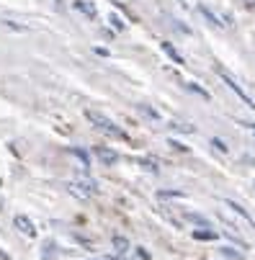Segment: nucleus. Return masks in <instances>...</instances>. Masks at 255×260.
Wrapping results in <instances>:
<instances>
[{
    "label": "nucleus",
    "instance_id": "1",
    "mask_svg": "<svg viewBox=\"0 0 255 260\" xmlns=\"http://www.w3.org/2000/svg\"><path fill=\"white\" fill-rule=\"evenodd\" d=\"M85 119L98 129V132H103L106 137H111V139H121V142H129V134L121 129V126H116L111 119H108V116H103V114H98V111H85Z\"/></svg>",
    "mask_w": 255,
    "mask_h": 260
},
{
    "label": "nucleus",
    "instance_id": "2",
    "mask_svg": "<svg viewBox=\"0 0 255 260\" xmlns=\"http://www.w3.org/2000/svg\"><path fill=\"white\" fill-rule=\"evenodd\" d=\"M216 72H219L222 83H225V85H227L230 90H235V95H237V98H240V101H242V103H245L247 108H255V101H252V98H250V95H247V93H245V90H242V88L237 85V80H235V78L230 75V72H227V70H225L222 64H216Z\"/></svg>",
    "mask_w": 255,
    "mask_h": 260
},
{
    "label": "nucleus",
    "instance_id": "3",
    "mask_svg": "<svg viewBox=\"0 0 255 260\" xmlns=\"http://www.w3.org/2000/svg\"><path fill=\"white\" fill-rule=\"evenodd\" d=\"M70 191L75 193V196H80V199H85V196H95L98 193V185H95L93 178H80V180H72L70 183Z\"/></svg>",
    "mask_w": 255,
    "mask_h": 260
},
{
    "label": "nucleus",
    "instance_id": "4",
    "mask_svg": "<svg viewBox=\"0 0 255 260\" xmlns=\"http://www.w3.org/2000/svg\"><path fill=\"white\" fill-rule=\"evenodd\" d=\"M13 224H16V230H18L21 235H26V237H36V227H34V221H31L28 216H23V214H16Z\"/></svg>",
    "mask_w": 255,
    "mask_h": 260
},
{
    "label": "nucleus",
    "instance_id": "5",
    "mask_svg": "<svg viewBox=\"0 0 255 260\" xmlns=\"http://www.w3.org/2000/svg\"><path fill=\"white\" fill-rule=\"evenodd\" d=\"M93 155L98 157L101 165H116V162H119V155H116L114 150H108V147H95Z\"/></svg>",
    "mask_w": 255,
    "mask_h": 260
},
{
    "label": "nucleus",
    "instance_id": "6",
    "mask_svg": "<svg viewBox=\"0 0 255 260\" xmlns=\"http://www.w3.org/2000/svg\"><path fill=\"white\" fill-rule=\"evenodd\" d=\"M72 8L80 11V13H83V16H88V18H95V16H98L95 6H93V3H88V0H75V3H72Z\"/></svg>",
    "mask_w": 255,
    "mask_h": 260
},
{
    "label": "nucleus",
    "instance_id": "7",
    "mask_svg": "<svg viewBox=\"0 0 255 260\" xmlns=\"http://www.w3.org/2000/svg\"><path fill=\"white\" fill-rule=\"evenodd\" d=\"M163 52H165V54H168V57H170V59H173L175 64H186L183 54H180V52H178V49H175V47H173L170 42H163Z\"/></svg>",
    "mask_w": 255,
    "mask_h": 260
},
{
    "label": "nucleus",
    "instance_id": "8",
    "mask_svg": "<svg viewBox=\"0 0 255 260\" xmlns=\"http://www.w3.org/2000/svg\"><path fill=\"white\" fill-rule=\"evenodd\" d=\"M111 245H114V250H116L119 255L129 252V247H132V245H129V240H126V237H121V235H114V237H111Z\"/></svg>",
    "mask_w": 255,
    "mask_h": 260
},
{
    "label": "nucleus",
    "instance_id": "9",
    "mask_svg": "<svg viewBox=\"0 0 255 260\" xmlns=\"http://www.w3.org/2000/svg\"><path fill=\"white\" fill-rule=\"evenodd\" d=\"M225 204H227V206H230V209H232L235 214H240V216H242V219L247 221V224H252V230H255V219H252V216H250V214H247V211H245V209L240 206V204H235V201H225Z\"/></svg>",
    "mask_w": 255,
    "mask_h": 260
},
{
    "label": "nucleus",
    "instance_id": "10",
    "mask_svg": "<svg viewBox=\"0 0 255 260\" xmlns=\"http://www.w3.org/2000/svg\"><path fill=\"white\" fill-rule=\"evenodd\" d=\"M199 13H201V16H204V18H206V21H209L211 26H216V28H222V26H225V23H222L219 18H216V13H211V11H209L206 6H199Z\"/></svg>",
    "mask_w": 255,
    "mask_h": 260
},
{
    "label": "nucleus",
    "instance_id": "11",
    "mask_svg": "<svg viewBox=\"0 0 255 260\" xmlns=\"http://www.w3.org/2000/svg\"><path fill=\"white\" fill-rule=\"evenodd\" d=\"M137 108H139V114H144L147 119H152V121H160V114L155 108H150V106H144V103H137Z\"/></svg>",
    "mask_w": 255,
    "mask_h": 260
},
{
    "label": "nucleus",
    "instance_id": "12",
    "mask_svg": "<svg viewBox=\"0 0 255 260\" xmlns=\"http://www.w3.org/2000/svg\"><path fill=\"white\" fill-rule=\"evenodd\" d=\"M186 88H188L191 93H196L199 98H204V101H209V98H211V95H209V90H206V88H201L199 83H186Z\"/></svg>",
    "mask_w": 255,
    "mask_h": 260
},
{
    "label": "nucleus",
    "instance_id": "13",
    "mask_svg": "<svg viewBox=\"0 0 255 260\" xmlns=\"http://www.w3.org/2000/svg\"><path fill=\"white\" fill-rule=\"evenodd\" d=\"M70 155H75V157H78V160H80V162H83L85 168L90 165V157H88V152H83V150H78V147H72V150H70Z\"/></svg>",
    "mask_w": 255,
    "mask_h": 260
},
{
    "label": "nucleus",
    "instance_id": "14",
    "mask_svg": "<svg viewBox=\"0 0 255 260\" xmlns=\"http://www.w3.org/2000/svg\"><path fill=\"white\" fill-rule=\"evenodd\" d=\"M194 237H196V240H216V232H214V230H196Z\"/></svg>",
    "mask_w": 255,
    "mask_h": 260
},
{
    "label": "nucleus",
    "instance_id": "15",
    "mask_svg": "<svg viewBox=\"0 0 255 260\" xmlns=\"http://www.w3.org/2000/svg\"><path fill=\"white\" fill-rule=\"evenodd\" d=\"M211 144H214V147H216V150H219V152H227V150H230V147L225 144V139H219V137H214V139H211Z\"/></svg>",
    "mask_w": 255,
    "mask_h": 260
},
{
    "label": "nucleus",
    "instance_id": "16",
    "mask_svg": "<svg viewBox=\"0 0 255 260\" xmlns=\"http://www.w3.org/2000/svg\"><path fill=\"white\" fill-rule=\"evenodd\" d=\"M222 252H225V255H227L230 260H245V257H242L240 252H235V250H230V247H222Z\"/></svg>",
    "mask_w": 255,
    "mask_h": 260
},
{
    "label": "nucleus",
    "instance_id": "17",
    "mask_svg": "<svg viewBox=\"0 0 255 260\" xmlns=\"http://www.w3.org/2000/svg\"><path fill=\"white\" fill-rule=\"evenodd\" d=\"M108 21H111V23H114V28H119V31H124V28H126V23H124V21H121L119 16H111Z\"/></svg>",
    "mask_w": 255,
    "mask_h": 260
},
{
    "label": "nucleus",
    "instance_id": "18",
    "mask_svg": "<svg viewBox=\"0 0 255 260\" xmlns=\"http://www.w3.org/2000/svg\"><path fill=\"white\" fill-rule=\"evenodd\" d=\"M180 191H160V199H180Z\"/></svg>",
    "mask_w": 255,
    "mask_h": 260
},
{
    "label": "nucleus",
    "instance_id": "19",
    "mask_svg": "<svg viewBox=\"0 0 255 260\" xmlns=\"http://www.w3.org/2000/svg\"><path fill=\"white\" fill-rule=\"evenodd\" d=\"M170 23H173V26H175L178 31H183V34H191V28H188V26H183V23H180V21H175V18H173Z\"/></svg>",
    "mask_w": 255,
    "mask_h": 260
},
{
    "label": "nucleus",
    "instance_id": "20",
    "mask_svg": "<svg viewBox=\"0 0 255 260\" xmlns=\"http://www.w3.org/2000/svg\"><path fill=\"white\" fill-rule=\"evenodd\" d=\"M170 147H175V150H180V152H186V147L180 144V142H175V139H170Z\"/></svg>",
    "mask_w": 255,
    "mask_h": 260
},
{
    "label": "nucleus",
    "instance_id": "21",
    "mask_svg": "<svg viewBox=\"0 0 255 260\" xmlns=\"http://www.w3.org/2000/svg\"><path fill=\"white\" fill-rule=\"evenodd\" d=\"M137 255H139L142 260H150V255H147V250H142V247H137Z\"/></svg>",
    "mask_w": 255,
    "mask_h": 260
},
{
    "label": "nucleus",
    "instance_id": "22",
    "mask_svg": "<svg viewBox=\"0 0 255 260\" xmlns=\"http://www.w3.org/2000/svg\"><path fill=\"white\" fill-rule=\"evenodd\" d=\"M245 6L247 8H255V0H245Z\"/></svg>",
    "mask_w": 255,
    "mask_h": 260
}]
</instances>
